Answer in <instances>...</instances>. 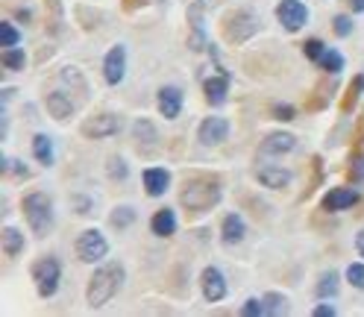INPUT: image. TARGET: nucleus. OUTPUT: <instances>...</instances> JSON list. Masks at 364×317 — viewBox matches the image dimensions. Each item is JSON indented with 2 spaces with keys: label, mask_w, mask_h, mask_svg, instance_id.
<instances>
[{
  "label": "nucleus",
  "mask_w": 364,
  "mask_h": 317,
  "mask_svg": "<svg viewBox=\"0 0 364 317\" xmlns=\"http://www.w3.org/2000/svg\"><path fill=\"white\" fill-rule=\"evenodd\" d=\"M221 182L214 176H194L186 182V188L179 194V203L188 212H209L212 206H218L221 200Z\"/></svg>",
  "instance_id": "f257e3e1"
},
{
  "label": "nucleus",
  "mask_w": 364,
  "mask_h": 317,
  "mask_svg": "<svg viewBox=\"0 0 364 317\" xmlns=\"http://www.w3.org/2000/svg\"><path fill=\"white\" fill-rule=\"evenodd\" d=\"M124 285V268L121 264H103L100 271H94V276L89 279V306L91 309H100L106 306L109 299L118 294V288Z\"/></svg>",
  "instance_id": "f03ea898"
},
{
  "label": "nucleus",
  "mask_w": 364,
  "mask_h": 317,
  "mask_svg": "<svg viewBox=\"0 0 364 317\" xmlns=\"http://www.w3.org/2000/svg\"><path fill=\"white\" fill-rule=\"evenodd\" d=\"M24 214L27 221L32 226V232H36L39 238H44L47 232H51L53 226V206H51V197L36 191V194H27L24 197Z\"/></svg>",
  "instance_id": "7ed1b4c3"
},
{
  "label": "nucleus",
  "mask_w": 364,
  "mask_h": 317,
  "mask_svg": "<svg viewBox=\"0 0 364 317\" xmlns=\"http://www.w3.org/2000/svg\"><path fill=\"white\" fill-rule=\"evenodd\" d=\"M32 279L41 297H53L59 291V279H62V264L56 256H44L32 264Z\"/></svg>",
  "instance_id": "20e7f679"
},
{
  "label": "nucleus",
  "mask_w": 364,
  "mask_h": 317,
  "mask_svg": "<svg viewBox=\"0 0 364 317\" xmlns=\"http://www.w3.org/2000/svg\"><path fill=\"white\" fill-rule=\"evenodd\" d=\"M106 253H109V241L103 238V232L86 229V232H82V235L77 238V256H79L82 261H86V264L100 261Z\"/></svg>",
  "instance_id": "39448f33"
},
{
  "label": "nucleus",
  "mask_w": 364,
  "mask_h": 317,
  "mask_svg": "<svg viewBox=\"0 0 364 317\" xmlns=\"http://www.w3.org/2000/svg\"><path fill=\"white\" fill-rule=\"evenodd\" d=\"M121 129V118L118 115H91V118L79 127V132L86 138H91V141H97V138H109V136H115V132Z\"/></svg>",
  "instance_id": "423d86ee"
},
{
  "label": "nucleus",
  "mask_w": 364,
  "mask_h": 317,
  "mask_svg": "<svg viewBox=\"0 0 364 317\" xmlns=\"http://www.w3.org/2000/svg\"><path fill=\"white\" fill-rule=\"evenodd\" d=\"M223 30H226V39L238 44V41H244V39H250L253 32L259 30V21H256V15H250V12H233V15L226 18Z\"/></svg>",
  "instance_id": "0eeeda50"
},
{
  "label": "nucleus",
  "mask_w": 364,
  "mask_h": 317,
  "mask_svg": "<svg viewBox=\"0 0 364 317\" xmlns=\"http://www.w3.org/2000/svg\"><path fill=\"white\" fill-rule=\"evenodd\" d=\"M276 18L288 32H297V30H303V24L308 21V12H306L303 4H297V0H282V4L276 6Z\"/></svg>",
  "instance_id": "6e6552de"
},
{
  "label": "nucleus",
  "mask_w": 364,
  "mask_h": 317,
  "mask_svg": "<svg viewBox=\"0 0 364 317\" xmlns=\"http://www.w3.org/2000/svg\"><path fill=\"white\" fill-rule=\"evenodd\" d=\"M226 136H229V124L223 118H206L200 129H197V138H200L203 147H218L226 141Z\"/></svg>",
  "instance_id": "1a4fd4ad"
},
{
  "label": "nucleus",
  "mask_w": 364,
  "mask_h": 317,
  "mask_svg": "<svg viewBox=\"0 0 364 317\" xmlns=\"http://www.w3.org/2000/svg\"><path fill=\"white\" fill-rule=\"evenodd\" d=\"M124 74H126V50L121 44H115L103 59V77H106V82H112V86H118V82L124 79Z\"/></svg>",
  "instance_id": "9d476101"
},
{
  "label": "nucleus",
  "mask_w": 364,
  "mask_h": 317,
  "mask_svg": "<svg viewBox=\"0 0 364 317\" xmlns=\"http://www.w3.org/2000/svg\"><path fill=\"white\" fill-rule=\"evenodd\" d=\"M200 285H203V297L209 303H221L226 297V279L218 268H206L203 276H200Z\"/></svg>",
  "instance_id": "9b49d317"
},
{
  "label": "nucleus",
  "mask_w": 364,
  "mask_h": 317,
  "mask_svg": "<svg viewBox=\"0 0 364 317\" xmlns=\"http://www.w3.org/2000/svg\"><path fill=\"white\" fill-rule=\"evenodd\" d=\"M159 112H162L168 121L179 118V112H182V91H179L176 86L159 89Z\"/></svg>",
  "instance_id": "f8f14e48"
},
{
  "label": "nucleus",
  "mask_w": 364,
  "mask_h": 317,
  "mask_svg": "<svg viewBox=\"0 0 364 317\" xmlns=\"http://www.w3.org/2000/svg\"><path fill=\"white\" fill-rule=\"evenodd\" d=\"M356 203H358V191H353V188H335L323 197L326 212H344V209H353Z\"/></svg>",
  "instance_id": "ddd939ff"
},
{
  "label": "nucleus",
  "mask_w": 364,
  "mask_h": 317,
  "mask_svg": "<svg viewBox=\"0 0 364 317\" xmlns=\"http://www.w3.org/2000/svg\"><path fill=\"white\" fill-rule=\"evenodd\" d=\"M297 147V138L294 136H288V132H273V136H268L261 141V153L264 156H279V153H288V150H294Z\"/></svg>",
  "instance_id": "4468645a"
},
{
  "label": "nucleus",
  "mask_w": 364,
  "mask_h": 317,
  "mask_svg": "<svg viewBox=\"0 0 364 317\" xmlns=\"http://www.w3.org/2000/svg\"><path fill=\"white\" fill-rule=\"evenodd\" d=\"M141 179H144V191L150 197H162L164 191H168V186H171L168 171H162V168H147Z\"/></svg>",
  "instance_id": "2eb2a0df"
},
{
  "label": "nucleus",
  "mask_w": 364,
  "mask_h": 317,
  "mask_svg": "<svg viewBox=\"0 0 364 317\" xmlns=\"http://www.w3.org/2000/svg\"><path fill=\"white\" fill-rule=\"evenodd\" d=\"M203 91H206V100L212 106H221L223 100H226V91H229V82H226V77L221 74V77H209L206 82H203Z\"/></svg>",
  "instance_id": "dca6fc26"
},
{
  "label": "nucleus",
  "mask_w": 364,
  "mask_h": 317,
  "mask_svg": "<svg viewBox=\"0 0 364 317\" xmlns=\"http://www.w3.org/2000/svg\"><path fill=\"white\" fill-rule=\"evenodd\" d=\"M256 176H259L261 186H268V188H273V191L285 188L288 182H291V174H288V171H282V168H259V171H256Z\"/></svg>",
  "instance_id": "f3484780"
},
{
  "label": "nucleus",
  "mask_w": 364,
  "mask_h": 317,
  "mask_svg": "<svg viewBox=\"0 0 364 317\" xmlns=\"http://www.w3.org/2000/svg\"><path fill=\"white\" fill-rule=\"evenodd\" d=\"M47 112H51L56 121H68L71 112H74V103L62 91H53L51 97H47Z\"/></svg>",
  "instance_id": "a211bd4d"
},
{
  "label": "nucleus",
  "mask_w": 364,
  "mask_h": 317,
  "mask_svg": "<svg viewBox=\"0 0 364 317\" xmlns=\"http://www.w3.org/2000/svg\"><path fill=\"white\" fill-rule=\"evenodd\" d=\"M174 229H176V218H174L171 209H162V212L153 214V232H156L159 238L174 235Z\"/></svg>",
  "instance_id": "6ab92c4d"
},
{
  "label": "nucleus",
  "mask_w": 364,
  "mask_h": 317,
  "mask_svg": "<svg viewBox=\"0 0 364 317\" xmlns=\"http://www.w3.org/2000/svg\"><path fill=\"white\" fill-rule=\"evenodd\" d=\"M244 238V221L238 214H226L223 218V241L226 244H238Z\"/></svg>",
  "instance_id": "aec40b11"
},
{
  "label": "nucleus",
  "mask_w": 364,
  "mask_h": 317,
  "mask_svg": "<svg viewBox=\"0 0 364 317\" xmlns=\"http://www.w3.org/2000/svg\"><path fill=\"white\" fill-rule=\"evenodd\" d=\"M21 247H24V235L15 226L4 229V253L6 256H18L21 253Z\"/></svg>",
  "instance_id": "412c9836"
},
{
  "label": "nucleus",
  "mask_w": 364,
  "mask_h": 317,
  "mask_svg": "<svg viewBox=\"0 0 364 317\" xmlns=\"http://www.w3.org/2000/svg\"><path fill=\"white\" fill-rule=\"evenodd\" d=\"M136 138H138V147L144 150H153L156 147V129H153V124L150 121H138L136 124Z\"/></svg>",
  "instance_id": "4be33fe9"
},
{
  "label": "nucleus",
  "mask_w": 364,
  "mask_h": 317,
  "mask_svg": "<svg viewBox=\"0 0 364 317\" xmlns=\"http://www.w3.org/2000/svg\"><path fill=\"white\" fill-rule=\"evenodd\" d=\"M32 150H36V159L41 162V164H53V147H51V138L47 136H39L32 138Z\"/></svg>",
  "instance_id": "5701e85b"
},
{
  "label": "nucleus",
  "mask_w": 364,
  "mask_h": 317,
  "mask_svg": "<svg viewBox=\"0 0 364 317\" xmlns=\"http://www.w3.org/2000/svg\"><path fill=\"white\" fill-rule=\"evenodd\" d=\"M261 303H264V314H288V299L282 294H276V291L264 294Z\"/></svg>",
  "instance_id": "b1692460"
},
{
  "label": "nucleus",
  "mask_w": 364,
  "mask_h": 317,
  "mask_svg": "<svg viewBox=\"0 0 364 317\" xmlns=\"http://www.w3.org/2000/svg\"><path fill=\"white\" fill-rule=\"evenodd\" d=\"M318 65L323 71H329V74H338L344 68V56L338 53V50H326V53L318 59Z\"/></svg>",
  "instance_id": "393cba45"
},
{
  "label": "nucleus",
  "mask_w": 364,
  "mask_h": 317,
  "mask_svg": "<svg viewBox=\"0 0 364 317\" xmlns=\"http://www.w3.org/2000/svg\"><path fill=\"white\" fill-rule=\"evenodd\" d=\"M314 291H318V297H335L338 294V273H323Z\"/></svg>",
  "instance_id": "a878e982"
},
{
  "label": "nucleus",
  "mask_w": 364,
  "mask_h": 317,
  "mask_svg": "<svg viewBox=\"0 0 364 317\" xmlns=\"http://www.w3.org/2000/svg\"><path fill=\"white\" fill-rule=\"evenodd\" d=\"M4 68H9V71L24 68V53L18 47H4Z\"/></svg>",
  "instance_id": "bb28decb"
},
{
  "label": "nucleus",
  "mask_w": 364,
  "mask_h": 317,
  "mask_svg": "<svg viewBox=\"0 0 364 317\" xmlns=\"http://www.w3.org/2000/svg\"><path fill=\"white\" fill-rule=\"evenodd\" d=\"M0 41H4V47H15V44L21 41L18 30H15L9 21H4V24H0Z\"/></svg>",
  "instance_id": "cd10ccee"
},
{
  "label": "nucleus",
  "mask_w": 364,
  "mask_h": 317,
  "mask_svg": "<svg viewBox=\"0 0 364 317\" xmlns=\"http://www.w3.org/2000/svg\"><path fill=\"white\" fill-rule=\"evenodd\" d=\"M132 221H136V212H132L129 206H121V209L112 212V224L115 226H129Z\"/></svg>",
  "instance_id": "c85d7f7f"
},
{
  "label": "nucleus",
  "mask_w": 364,
  "mask_h": 317,
  "mask_svg": "<svg viewBox=\"0 0 364 317\" xmlns=\"http://www.w3.org/2000/svg\"><path fill=\"white\" fill-rule=\"evenodd\" d=\"M346 279H350V285H356V288H364V264H350L346 268Z\"/></svg>",
  "instance_id": "c756f323"
},
{
  "label": "nucleus",
  "mask_w": 364,
  "mask_h": 317,
  "mask_svg": "<svg viewBox=\"0 0 364 317\" xmlns=\"http://www.w3.org/2000/svg\"><path fill=\"white\" fill-rule=\"evenodd\" d=\"M323 53H326L323 41H318V39H308V41H306V56H308V59H314V62H318Z\"/></svg>",
  "instance_id": "7c9ffc66"
},
{
  "label": "nucleus",
  "mask_w": 364,
  "mask_h": 317,
  "mask_svg": "<svg viewBox=\"0 0 364 317\" xmlns=\"http://www.w3.org/2000/svg\"><path fill=\"white\" fill-rule=\"evenodd\" d=\"M241 314L244 317H259V314H264V303L261 299H247V303L241 306Z\"/></svg>",
  "instance_id": "2f4dec72"
},
{
  "label": "nucleus",
  "mask_w": 364,
  "mask_h": 317,
  "mask_svg": "<svg viewBox=\"0 0 364 317\" xmlns=\"http://www.w3.org/2000/svg\"><path fill=\"white\" fill-rule=\"evenodd\" d=\"M350 30H353V21L346 18V15H338V18H335V32H338V36H350Z\"/></svg>",
  "instance_id": "473e14b6"
},
{
  "label": "nucleus",
  "mask_w": 364,
  "mask_h": 317,
  "mask_svg": "<svg viewBox=\"0 0 364 317\" xmlns=\"http://www.w3.org/2000/svg\"><path fill=\"white\" fill-rule=\"evenodd\" d=\"M109 171H112V176L124 179V176H126V164H121V159H112V162H109Z\"/></svg>",
  "instance_id": "72a5a7b5"
},
{
  "label": "nucleus",
  "mask_w": 364,
  "mask_h": 317,
  "mask_svg": "<svg viewBox=\"0 0 364 317\" xmlns=\"http://www.w3.org/2000/svg\"><path fill=\"white\" fill-rule=\"evenodd\" d=\"M276 118L279 121H291L294 118V109L291 106H276Z\"/></svg>",
  "instance_id": "f704fd0d"
},
{
  "label": "nucleus",
  "mask_w": 364,
  "mask_h": 317,
  "mask_svg": "<svg viewBox=\"0 0 364 317\" xmlns=\"http://www.w3.org/2000/svg\"><path fill=\"white\" fill-rule=\"evenodd\" d=\"M314 317H335V309L332 306H318L314 309Z\"/></svg>",
  "instance_id": "c9c22d12"
},
{
  "label": "nucleus",
  "mask_w": 364,
  "mask_h": 317,
  "mask_svg": "<svg viewBox=\"0 0 364 317\" xmlns=\"http://www.w3.org/2000/svg\"><path fill=\"white\" fill-rule=\"evenodd\" d=\"M350 4H353L356 12H364V0H350Z\"/></svg>",
  "instance_id": "e433bc0d"
},
{
  "label": "nucleus",
  "mask_w": 364,
  "mask_h": 317,
  "mask_svg": "<svg viewBox=\"0 0 364 317\" xmlns=\"http://www.w3.org/2000/svg\"><path fill=\"white\" fill-rule=\"evenodd\" d=\"M358 250H361V256H364V232L358 235Z\"/></svg>",
  "instance_id": "4c0bfd02"
}]
</instances>
